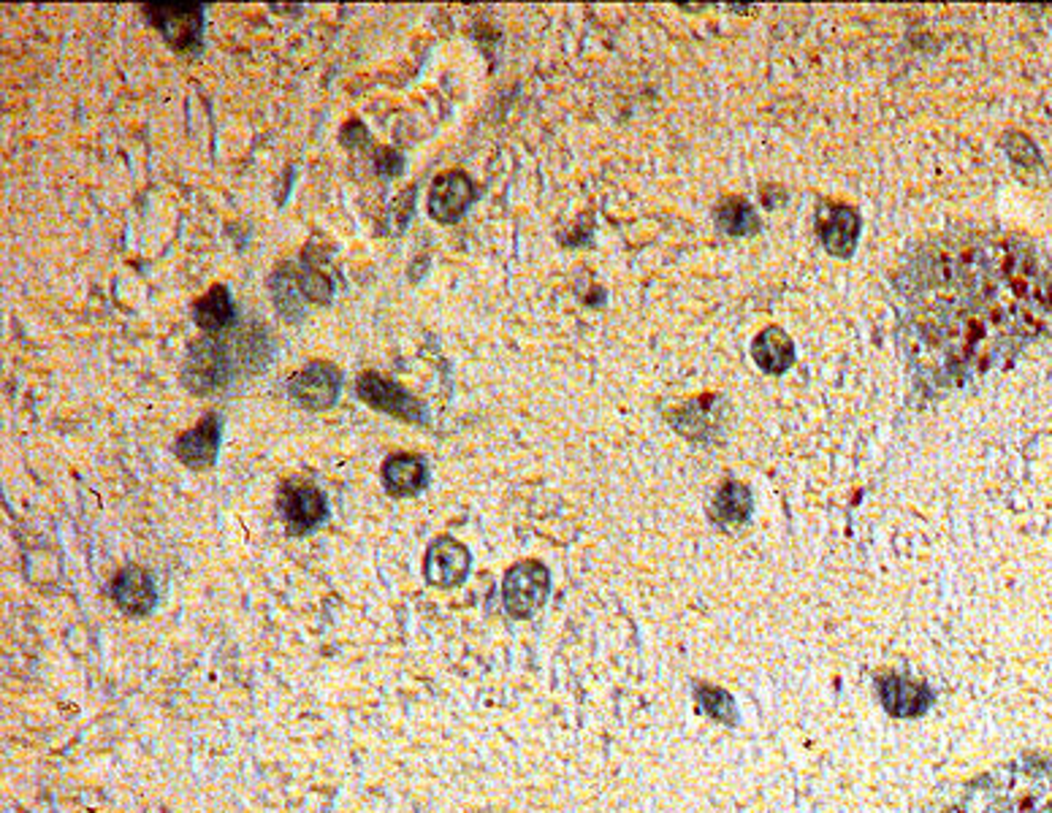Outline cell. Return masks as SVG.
Masks as SVG:
<instances>
[{
	"mask_svg": "<svg viewBox=\"0 0 1052 813\" xmlns=\"http://www.w3.org/2000/svg\"><path fill=\"white\" fill-rule=\"evenodd\" d=\"M342 372L329 361L307 363L301 372L291 378V399L304 410H329L340 399Z\"/></svg>",
	"mask_w": 1052,
	"mask_h": 813,
	"instance_id": "5",
	"label": "cell"
},
{
	"mask_svg": "<svg viewBox=\"0 0 1052 813\" xmlns=\"http://www.w3.org/2000/svg\"><path fill=\"white\" fill-rule=\"evenodd\" d=\"M220 440H223V418L218 412H209L201 418L199 426L184 431L177 440L174 453L182 464L193 466V470H209L218 461Z\"/></svg>",
	"mask_w": 1052,
	"mask_h": 813,
	"instance_id": "10",
	"label": "cell"
},
{
	"mask_svg": "<svg viewBox=\"0 0 1052 813\" xmlns=\"http://www.w3.org/2000/svg\"><path fill=\"white\" fill-rule=\"evenodd\" d=\"M478 199V188L464 171H445L429 190V214L442 225H453L464 218L467 209Z\"/></svg>",
	"mask_w": 1052,
	"mask_h": 813,
	"instance_id": "7",
	"label": "cell"
},
{
	"mask_svg": "<svg viewBox=\"0 0 1052 813\" xmlns=\"http://www.w3.org/2000/svg\"><path fill=\"white\" fill-rule=\"evenodd\" d=\"M355 391H359L361 402L374 406V410H383L389 412V415L402 418V421L410 423H427V410H423V404L418 402L415 397H410L402 385L383 378V374L364 372L359 378V383H355Z\"/></svg>",
	"mask_w": 1052,
	"mask_h": 813,
	"instance_id": "4",
	"label": "cell"
},
{
	"mask_svg": "<svg viewBox=\"0 0 1052 813\" xmlns=\"http://www.w3.org/2000/svg\"><path fill=\"white\" fill-rule=\"evenodd\" d=\"M367 141V128L361 126L359 120H353V122H348V126L342 128V144L344 147H355V144H364Z\"/></svg>",
	"mask_w": 1052,
	"mask_h": 813,
	"instance_id": "22",
	"label": "cell"
},
{
	"mask_svg": "<svg viewBox=\"0 0 1052 813\" xmlns=\"http://www.w3.org/2000/svg\"><path fill=\"white\" fill-rule=\"evenodd\" d=\"M112 596L122 613L128 615H147L158 605L156 581H152L150 572L141 570L137 564L126 566V570L114 578Z\"/></svg>",
	"mask_w": 1052,
	"mask_h": 813,
	"instance_id": "11",
	"label": "cell"
},
{
	"mask_svg": "<svg viewBox=\"0 0 1052 813\" xmlns=\"http://www.w3.org/2000/svg\"><path fill=\"white\" fill-rule=\"evenodd\" d=\"M717 220H719V225L724 228V231L732 233V237H747V233H754L757 225H760V223H757L754 209L741 199L724 201L722 207H719Z\"/></svg>",
	"mask_w": 1052,
	"mask_h": 813,
	"instance_id": "17",
	"label": "cell"
},
{
	"mask_svg": "<svg viewBox=\"0 0 1052 813\" xmlns=\"http://www.w3.org/2000/svg\"><path fill=\"white\" fill-rule=\"evenodd\" d=\"M144 11L171 49L190 52L201 47V33H204L201 3H144Z\"/></svg>",
	"mask_w": 1052,
	"mask_h": 813,
	"instance_id": "3",
	"label": "cell"
},
{
	"mask_svg": "<svg viewBox=\"0 0 1052 813\" xmlns=\"http://www.w3.org/2000/svg\"><path fill=\"white\" fill-rule=\"evenodd\" d=\"M402 169H404V160L399 152L389 150V147L378 150V174L383 177V180H393V177L402 174Z\"/></svg>",
	"mask_w": 1052,
	"mask_h": 813,
	"instance_id": "21",
	"label": "cell"
},
{
	"mask_svg": "<svg viewBox=\"0 0 1052 813\" xmlns=\"http://www.w3.org/2000/svg\"><path fill=\"white\" fill-rule=\"evenodd\" d=\"M429 466L423 455L418 453H397L385 459L383 464V485L391 496H412L427 485Z\"/></svg>",
	"mask_w": 1052,
	"mask_h": 813,
	"instance_id": "13",
	"label": "cell"
},
{
	"mask_svg": "<svg viewBox=\"0 0 1052 813\" xmlns=\"http://www.w3.org/2000/svg\"><path fill=\"white\" fill-rule=\"evenodd\" d=\"M504 608L513 615L524 619L534 608L543 605L545 594H549V572L543 564L524 562L515 564L504 578Z\"/></svg>",
	"mask_w": 1052,
	"mask_h": 813,
	"instance_id": "8",
	"label": "cell"
},
{
	"mask_svg": "<svg viewBox=\"0 0 1052 813\" xmlns=\"http://www.w3.org/2000/svg\"><path fill=\"white\" fill-rule=\"evenodd\" d=\"M231 378V355L223 339L204 337L190 344L184 359L182 383L196 397H207L223 388Z\"/></svg>",
	"mask_w": 1052,
	"mask_h": 813,
	"instance_id": "2",
	"label": "cell"
},
{
	"mask_svg": "<svg viewBox=\"0 0 1052 813\" xmlns=\"http://www.w3.org/2000/svg\"><path fill=\"white\" fill-rule=\"evenodd\" d=\"M193 320L207 334H220L226 325L233 323V301L226 285H214L207 295L193 304Z\"/></svg>",
	"mask_w": 1052,
	"mask_h": 813,
	"instance_id": "14",
	"label": "cell"
},
{
	"mask_svg": "<svg viewBox=\"0 0 1052 813\" xmlns=\"http://www.w3.org/2000/svg\"><path fill=\"white\" fill-rule=\"evenodd\" d=\"M820 233L822 242L833 255H849L858 244L860 233V218L854 209L835 203V207H824L820 212Z\"/></svg>",
	"mask_w": 1052,
	"mask_h": 813,
	"instance_id": "12",
	"label": "cell"
},
{
	"mask_svg": "<svg viewBox=\"0 0 1052 813\" xmlns=\"http://www.w3.org/2000/svg\"><path fill=\"white\" fill-rule=\"evenodd\" d=\"M754 359L762 369H765V372L781 374L787 367H790L792 359H795L792 339L787 337L781 329H777V325H771V329H765L760 337H757Z\"/></svg>",
	"mask_w": 1052,
	"mask_h": 813,
	"instance_id": "15",
	"label": "cell"
},
{
	"mask_svg": "<svg viewBox=\"0 0 1052 813\" xmlns=\"http://www.w3.org/2000/svg\"><path fill=\"white\" fill-rule=\"evenodd\" d=\"M470 572V551L453 538H437L423 559V575L437 589H453L464 583Z\"/></svg>",
	"mask_w": 1052,
	"mask_h": 813,
	"instance_id": "9",
	"label": "cell"
},
{
	"mask_svg": "<svg viewBox=\"0 0 1052 813\" xmlns=\"http://www.w3.org/2000/svg\"><path fill=\"white\" fill-rule=\"evenodd\" d=\"M272 301L280 312L282 320L288 323H297V320L304 318V301H301V285H299V271L291 267H280L272 274Z\"/></svg>",
	"mask_w": 1052,
	"mask_h": 813,
	"instance_id": "16",
	"label": "cell"
},
{
	"mask_svg": "<svg viewBox=\"0 0 1052 813\" xmlns=\"http://www.w3.org/2000/svg\"><path fill=\"white\" fill-rule=\"evenodd\" d=\"M415 193H418V188H415V184H410V188L404 190V193L399 195L397 201H393L391 218H393V225H397V228L408 225V220H410V214H412V207H415Z\"/></svg>",
	"mask_w": 1052,
	"mask_h": 813,
	"instance_id": "20",
	"label": "cell"
},
{
	"mask_svg": "<svg viewBox=\"0 0 1052 813\" xmlns=\"http://www.w3.org/2000/svg\"><path fill=\"white\" fill-rule=\"evenodd\" d=\"M242 359L250 372H261V369L269 363V359H272V348H269V337L263 334V329L248 331V334H244Z\"/></svg>",
	"mask_w": 1052,
	"mask_h": 813,
	"instance_id": "19",
	"label": "cell"
},
{
	"mask_svg": "<svg viewBox=\"0 0 1052 813\" xmlns=\"http://www.w3.org/2000/svg\"><path fill=\"white\" fill-rule=\"evenodd\" d=\"M931 813H1052V760H1020L946 794Z\"/></svg>",
	"mask_w": 1052,
	"mask_h": 813,
	"instance_id": "1",
	"label": "cell"
},
{
	"mask_svg": "<svg viewBox=\"0 0 1052 813\" xmlns=\"http://www.w3.org/2000/svg\"><path fill=\"white\" fill-rule=\"evenodd\" d=\"M299 285H301V293H304L310 301H315V304H329L331 293H334V282H331V277L325 274V271H321L318 263H312L310 255H304V261H301Z\"/></svg>",
	"mask_w": 1052,
	"mask_h": 813,
	"instance_id": "18",
	"label": "cell"
},
{
	"mask_svg": "<svg viewBox=\"0 0 1052 813\" xmlns=\"http://www.w3.org/2000/svg\"><path fill=\"white\" fill-rule=\"evenodd\" d=\"M280 515L285 521L291 534H307L318 529L329 515V502H325L323 491L315 485L304 483H285L280 491Z\"/></svg>",
	"mask_w": 1052,
	"mask_h": 813,
	"instance_id": "6",
	"label": "cell"
}]
</instances>
